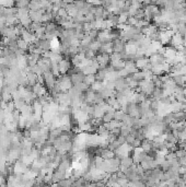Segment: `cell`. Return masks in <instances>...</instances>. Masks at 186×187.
Wrapping results in <instances>:
<instances>
[{
  "label": "cell",
  "instance_id": "e0dca14e",
  "mask_svg": "<svg viewBox=\"0 0 186 187\" xmlns=\"http://www.w3.org/2000/svg\"><path fill=\"white\" fill-rule=\"evenodd\" d=\"M132 148L140 147V146H141V140H140V139H138V138H135V140L132 142Z\"/></svg>",
  "mask_w": 186,
  "mask_h": 187
},
{
  "label": "cell",
  "instance_id": "ba28073f",
  "mask_svg": "<svg viewBox=\"0 0 186 187\" xmlns=\"http://www.w3.org/2000/svg\"><path fill=\"white\" fill-rule=\"evenodd\" d=\"M165 159H166L168 161L171 162V164H172V163H174V162H177V161H179V158L176 157L175 151H170V152L168 153V154L165 155Z\"/></svg>",
  "mask_w": 186,
  "mask_h": 187
},
{
  "label": "cell",
  "instance_id": "8fae6325",
  "mask_svg": "<svg viewBox=\"0 0 186 187\" xmlns=\"http://www.w3.org/2000/svg\"><path fill=\"white\" fill-rule=\"evenodd\" d=\"M114 113H113V112H106L103 115V117H102V122H111L112 119H114Z\"/></svg>",
  "mask_w": 186,
  "mask_h": 187
},
{
  "label": "cell",
  "instance_id": "30bf717a",
  "mask_svg": "<svg viewBox=\"0 0 186 187\" xmlns=\"http://www.w3.org/2000/svg\"><path fill=\"white\" fill-rule=\"evenodd\" d=\"M83 81H84V82H86L89 86H91L93 83L97 81L95 75H86V76L84 77V80H83Z\"/></svg>",
  "mask_w": 186,
  "mask_h": 187
},
{
  "label": "cell",
  "instance_id": "6da1fadb",
  "mask_svg": "<svg viewBox=\"0 0 186 187\" xmlns=\"http://www.w3.org/2000/svg\"><path fill=\"white\" fill-rule=\"evenodd\" d=\"M84 77H86V75H84L82 71H78V70H77V72L71 73L70 79H71V81H72V84L75 86V84H78V83H80V82H83Z\"/></svg>",
  "mask_w": 186,
  "mask_h": 187
},
{
  "label": "cell",
  "instance_id": "7a4b0ae2",
  "mask_svg": "<svg viewBox=\"0 0 186 187\" xmlns=\"http://www.w3.org/2000/svg\"><path fill=\"white\" fill-rule=\"evenodd\" d=\"M58 67H59V72H60V75H66L67 71L70 69V62H69V60L62 58V59L58 62Z\"/></svg>",
  "mask_w": 186,
  "mask_h": 187
},
{
  "label": "cell",
  "instance_id": "5b68a950",
  "mask_svg": "<svg viewBox=\"0 0 186 187\" xmlns=\"http://www.w3.org/2000/svg\"><path fill=\"white\" fill-rule=\"evenodd\" d=\"M110 64L114 67L115 70H119V69L125 67V60H123L122 58H121V59H117V60H111Z\"/></svg>",
  "mask_w": 186,
  "mask_h": 187
},
{
  "label": "cell",
  "instance_id": "9c48e42d",
  "mask_svg": "<svg viewBox=\"0 0 186 187\" xmlns=\"http://www.w3.org/2000/svg\"><path fill=\"white\" fill-rule=\"evenodd\" d=\"M101 45H102V43H101V42H99L97 40H94V41H92V42H91V44L89 45V47H88V48H90V49H92V51H99Z\"/></svg>",
  "mask_w": 186,
  "mask_h": 187
},
{
  "label": "cell",
  "instance_id": "4fadbf2b",
  "mask_svg": "<svg viewBox=\"0 0 186 187\" xmlns=\"http://www.w3.org/2000/svg\"><path fill=\"white\" fill-rule=\"evenodd\" d=\"M17 44H18L19 48H21V49H23V51H26V49L29 48V45H30V44L28 43V42H25L23 38H21V40H17Z\"/></svg>",
  "mask_w": 186,
  "mask_h": 187
},
{
  "label": "cell",
  "instance_id": "277c9868",
  "mask_svg": "<svg viewBox=\"0 0 186 187\" xmlns=\"http://www.w3.org/2000/svg\"><path fill=\"white\" fill-rule=\"evenodd\" d=\"M148 62H149V58L148 57H142L140 58V59H137L135 60V64H136V67L140 70H142L145 68V66L147 65Z\"/></svg>",
  "mask_w": 186,
  "mask_h": 187
},
{
  "label": "cell",
  "instance_id": "7c38bea8",
  "mask_svg": "<svg viewBox=\"0 0 186 187\" xmlns=\"http://www.w3.org/2000/svg\"><path fill=\"white\" fill-rule=\"evenodd\" d=\"M103 86H104L103 81H99V80H97V81L91 86V89H92L93 91H95V92H99Z\"/></svg>",
  "mask_w": 186,
  "mask_h": 187
},
{
  "label": "cell",
  "instance_id": "9a60e30c",
  "mask_svg": "<svg viewBox=\"0 0 186 187\" xmlns=\"http://www.w3.org/2000/svg\"><path fill=\"white\" fill-rule=\"evenodd\" d=\"M84 1H86L88 4H92V6H102V4H103L102 0H84Z\"/></svg>",
  "mask_w": 186,
  "mask_h": 187
},
{
  "label": "cell",
  "instance_id": "2e32d148",
  "mask_svg": "<svg viewBox=\"0 0 186 187\" xmlns=\"http://www.w3.org/2000/svg\"><path fill=\"white\" fill-rule=\"evenodd\" d=\"M179 140H185L186 141V127L183 130L179 131Z\"/></svg>",
  "mask_w": 186,
  "mask_h": 187
},
{
  "label": "cell",
  "instance_id": "8992f818",
  "mask_svg": "<svg viewBox=\"0 0 186 187\" xmlns=\"http://www.w3.org/2000/svg\"><path fill=\"white\" fill-rule=\"evenodd\" d=\"M134 161H132V157H125V158H122L121 159V165L119 166H124V167H129V166L132 165Z\"/></svg>",
  "mask_w": 186,
  "mask_h": 187
},
{
  "label": "cell",
  "instance_id": "3957f363",
  "mask_svg": "<svg viewBox=\"0 0 186 187\" xmlns=\"http://www.w3.org/2000/svg\"><path fill=\"white\" fill-rule=\"evenodd\" d=\"M174 82H175L176 86H185L186 83V77L183 76V75H177V76L172 77Z\"/></svg>",
  "mask_w": 186,
  "mask_h": 187
},
{
  "label": "cell",
  "instance_id": "52a82bcc",
  "mask_svg": "<svg viewBox=\"0 0 186 187\" xmlns=\"http://www.w3.org/2000/svg\"><path fill=\"white\" fill-rule=\"evenodd\" d=\"M126 115H127V113H125V112L122 111V109H117V111H115V113H114V118L117 119V120L123 122L124 118L126 117Z\"/></svg>",
  "mask_w": 186,
  "mask_h": 187
},
{
  "label": "cell",
  "instance_id": "5bb4252c",
  "mask_svg": "<svg viewBox=\"0 0 186 187\" xmlns=\"http://www.w3.org/2000/svg\"><path fill=\"white\" fill-rule=\"evenodd\" d=\"M130 128H132V127L127 126V125H125V124L123 122L122 127H121V135L124 137H127L129 133H130Z\"/></svg>",
  "mask_w": 186,
  "mask_h": 187
}]
</instances>
